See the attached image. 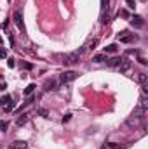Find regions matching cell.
<instances>
[{
	"label": "cell",
	"instance_id": "cell-13",
	"mask_svg": "<svg viewBox=\"0 0 148 149\" xmlns=\"http://www.w3.org/2000/svg\"><path fill=\"white\" fill-rule=\"evenodd\" d=\"M106 52H108V54H115V52H117V45H115V43L106 45V47H105V54H106Z\"/></svg>",
	"mask_w": 148,
	"mask_h": 149
},
{
	"label": "cell",
	"instance_id": "cell-22",
	"mask_svg": "<svg viewBox=\"0 0 148 149\" xmlns=\"http://www.w3.org/2000/svg\"><path fill=\"white\" fill-rule=\"evenodd\" d=\"M70 118H72V114L68 113V114H65V116H63V120H61V121H63V123H68V121H70Z\"/></svg>",
	"mask_w": 148,
	"mask_h": 149
},
{
	"label": "cell",
	"instance_id": "cell-16",
	"mask_svg": "<svg viewBox=\"0 0 148 149\" xmlns=\"http://www.w3.org/2000/svg\"><path fill=\"white\" fill-rule=\"evenodd\" d=\"M26 121H28V114H21V116L18 118V121H16V123H18V125L21 127V125H25Z\"/></svg>",
	"mask_w": 148,
	"mask_h": 149
},
{
	"label": "cell",
	"instance_id": "cell-18",
	"mask_svg": "<svg viewBox=\"0 0 148 149\" xmlns=\"http://www.w3.org/2000/svg\"><path fill=\"white\" fill-rule=\"evenodd\" d=\"M7 128H9V123H7V121H2V120H0V132H5Z\"/></svg>",
	"mask_w": 148,
	"mask_h": 149
},
{
	"label": "cell",
	"instance_id": "cell-17",
	"mask_svg": "<svg viewBox=\"0 0 148 149\" xmlns=\"http://www.w3.org/2000/svg\"><path fill=\"white\" fill-rule=\"evenodd\" d=\"M138 81H140L141 85H143V83H147V81H148V76L145 73H140V74H138Z\"/></svg>",
	"mask_w": 148,
	"mask_h": 149
},
{
	"label": "cell",
	"instance_id": "cell-27",
	"mask_svg": "<svg viewBox=\"0 0 148 149\" xmlns=\"http://www.w3.org/2000/svg\"><path fill=\"white\" fill-rule=\"evenodd\" d=\"M118 14H122L124 17H129V14H127V10H118Z\"/></svg>",
	"mask_w": 148,
	"mask_h": 149
},
{
	"label": "cell",
	"instance_id": "cell-26",
	"mask_svg": "<svg viewBox=\"0 0 148 149\" xmlns=\"http://www.w3.org/2000/svg\"><path fill=\"white\" fill-rule=\"evenodd\" d=\"M125 2L129 3V7H131V9H134V7H136V3H134V0H125Z\"/></svg>",
	"mask_w": 148,
	"mask_h": 149
},
{
	"label": "cell",
	"instance_id": "cell-10",
	"mask_svg": "<svg viewBox=\"0 0 148 149\" xmlns=\"http://www.w3.org/2000/svg\"><path fill=\"white\" fill-rule=\"evenodd\" d=\"M56 87H58V81H56V80H51V81L45 83V90H47V92H49V90H56Z\"/></svg>",
	"mask_w": 148,
	"mask_h": 149
},
{
	"label": "cell",
	"instance_id": "cell-30",
	"mask_svg": "<svg viewBox=\"0 0 148 149\" xmlns=\"http://www.w3.org/2000/svg\"><path fill=\"white\" fill-rule=\"evenodd\" d=\"M143 2H145V0H143Z\"/></svg>",
	"mask_w": 148,
	"mask_h": 149
},
{
	"label": "cell",
	"instance_id": "cell-21",
	"mask_svg": "<svg viewBox=\"0 0 148 149\" xmlns=\"http://www.w3.org/2000/svg\"><path fill=\"white\" fill-rule=\"evenodd\" d=\"M108 3H110V0H101V7H103V10H105V9L108 10Z\"/></svg>",
	"mask_w": 148,
	"mask_h": 149
},
{
	"label": "cell",
	"instance_id": "cell-3",
	"mask_svg": "<svg viewBox=\"0 0 148 149\" xmlns=\"http://www.w3.org/2000/svg\"><path fill=\"white\" fill-rule=\"evenodd\" d=\"M12 19H14V24L18 26V30L25 33V24H23V16H21V12H19V10H16V12H14V16H12Z\"/></svg>",
	"mask_w": 148,
	"mask_h": 149
},
{
	"label": "cell",
	"instance_id": "cell-23",
	"mask_svg": "<svg viewBox=\"0 0 148 149\" xmlns=\"http://www.w3.org/2000/svg\"><path fill=\"white\" fill-rule=\"evenodd\" d=\"M7 64H9V68H14L16 66V63H14V59L11 57V59H7Z\"/></svg>",
	"mask_w": 148,
	"mask_h": 149
},
{
	"label": "cell",
	"instance_id": "cell-24",
	"mask_svg": "<svg viewBox=\"0 0 148 149\" xmlns=\"http://www.w3.org/2000/svg\"><path fill=\"white\" fill-rule=\"evenodd\" d=\"M106 23H108V14H106V16L103 14V17H101V24H106Z\"/></svg>",
	"mask_w": 148,
	"mask_h": 149
},
{
	"label": "cell",
	"instance_id": "cell-8",
	"mask_svg": "<svg viewBox=\"0 0 148 149\" xmlns=\"http://www.w3.org/2000/svg\"><path fill=\"white\" fill-rule=\"evenodd\" d=\"M9 149H26V142L25 141H16L14 144H11Z\"/></svg>",
	"mask_w": 148,
	"mask_h": 149
},
{
	"label": "cell",
	"instance_id": "cell-28",
	"mask_svg": "<svg viewBox=\"0 0 148 149\" xmlns=\"http://www.w3.org/2000/svg\"><path fill=\"white\" fill-rule=\"evenodd\" d=\"M138 61H140V63H141V64H147V59H145V57H140V59H138Z\"/></svg>",
	"mask_w": 148,
	"mask_h": 149
},
{
	"label": "cell",
	"instance_id": "cell-1",
	"mask_svg": "<svg viewBox=\"0 0 148 149\" xmlns=\"http://www.w3.org/2000/svg\"><path fill=\"white\" fill-rule=\"evenodd\" d=\"M0 104H2V109L5 113H11L14 109V102H12V97H11V95H4V97L0 99Z\"/></svg>",
	"mask_w": 148,
	"mask_h": 149
},
{
	"label": "cell",
	"instance_id": "cell-5",
	"mask_svg": "<svg viewBox=\"0 0 148 149\" xmlns=\"http://www.w3.org/2000/svg\"><path fill=\"white\" fill-rule=\"evenodd\" d=\"M131 24H132L134 28H143V26H145V19H143L141 16H132V17H131Z\"/></svg>",
	"mask_w": 148,
	"mask_h": 149
},
{
	"label": "cell",
	"instance_id": "cell-14",
	"mask_svg": "<svg viewBox=\"0 0 148 149\" xmlns=\"http://www.w3.org/2000/svg\"><path fill=\"white\" fill-rule=\"evenodd\" d=\"M35 88H37V87H35V83H30V85H28V87L25 88V95H32Z\"/></svg>",
	"mask_w": 148,
	"mask_h": 149
},
{
	"label": "cell",
	"instance_id": "cell-15",
	"mask_svg": "<svg viewBox=\"0 0 148 149\" xmlns=\"http://www.w3.org/2000/svg\"><path fill=\"white\" fill-rule=\"evenodd\" d=\"M92 61H94V63H103V61H106V56H105V54H98V56L92 57Z\"/></svg>",
	"mask_w": 148,
	"mask_h": 149
},
{
	"label": "cell",
	"instance_id": "cell-25",
	"mask_svg": "<svg viewBox=\"0 0 148 149\" xmlns=\"http://www.w3.org/2000/svg\"><path fill=\"white\" fill-rule=\"evenodd\" d=\"M0 57H2V59H5V57H7V52H5L4 49H0Z\"/></svg>",
	"mask_w": 148,
	"mask_h": 149
},
{
	"label": "cell",
	"instance_id": "cell-4",
	"mask_svg": "<svg viewBox=\"0 0 148 149\" xmlns=\"http://www.w3.org/2000/svg\"><path fill=\"white\" fill-rule=\"evenodd\" d=\"M75 78H77V73L72 71V70L59 74V81H61V83H68V81H72V80H75Z\"/></svg>",
	"mask_w": 148,
	"mask_h": 149
},
{
	"label": "cell",
	"instance_id": "cell-20",
	"mask_svg": "<svg viewBox=\"0 0 148 149\" xmlns=\"http://www.w3.org/2000/svg\"><path fill=\"white\" fill-rule=\"evenodd\" d=\"M141 104H140V108H143V109H147L148 108V101H147V97H141V101H140Z\"/></svg>",
	"mask_w": 148,
	"mask_h": 149
},
{
	"label": "cell",
	"instance_id": "cell-12",
	"mask_svg": "<svg viewBox=\"0 0 148 149\" xmlns=\"http://www.w3.org/2000/svg\"><path fill=\"white\" fill-rule=\"evenodd\" d=\"M96 45H98V38H94V40H91L87 45H85V50H94L96 49Z\"/></svg>",
	"mask_w": 148,
	"mask_h": 149
},
{
	"label": "cell",
	"instance_id": "cell-2",
	"mask_svg": "<svg viewBox=\"0 0 148 149\" xmlns=\"http://www.w3.org/2000/svg\"><path fill=\"white\" fill-rule=\"evenodd\" d=\"M78 61H80V54L78 52H70V54H66L65 56V64L66 66H73V64H78Z\"/></svg>",
	"mask_w": 148,
	"mask_h": 149
},
{
	"label": "cell",
	"instance_id": "cell-29",
	"mask_svg": "<svg viewBox=\"0 0 148 149\" xmlns=\"http://www.w3.org/2000/svg\"><path fill=\"white\" fill-rule=\"evenodd\" d=\"M108 148H110V149H115V148H117V144H115V142H110V144H108Z\"/></svg>",
	"mask_w": 148,
	"mask_h": 149
},
{
	"label": "cell",
	"instance_id": "cell-9",
	"mask_svg": "<svg viewBox=\"0 0 148 149\" xmlns=\"http://www.w3.org/2000/svg\"><path fill=\"white\" fill-rule=\"evenodd\" d=\"M106 61H108V66H110V68H117L122 59H120V57H111V59H106Z\"/></svg>",
	"mask_w": 148,
	"mask_h": 149
},
{
	"label": "cell",
	"instance_id": "cell-11",
	"mask_svg": "<svg viewBox=\"0 0 148 149\" xmlns=\"http://www.w3.org/2000/svg\"><path fill=\"white\" fill-rule=\"evenodd\" d=\"M143 114H145V109H143V108H140V106H138V108L134 109V113H132V116H134L136 120H140V118H143Z\"/></svg>",
	"mask_w": 148,
	"mask_h": 149
},
{
	"label": "cell",
	"instance_id": "cell-6",
	"mask_svg": "<svg viewBox=\"0 0 148 149\" xmlns=\"http://www.w3.org/2000/svg\"><path fill=\"white\" fill-rule=\"evenodd\" d=\"M129 68H131V63H129L127 59H122V61H120V64H118L120 73H127V71H129Z\"/></svg>",
	"mask_w": 148,
	"mask_h": 149
},
{
	"label": "cell",
	"instance_id": "cell-7",
	"mask_svg": "<svg viewBox=\"0 0 148 149\" xmlns=\"http://www.w3.org/2000/svg\"><path fill=\"white\" fill-rule=\"evenodd\" d=\"M118 40H120L122 43H129V42H132V35H129L127 31H122V33L118 35Z\"/></svg>",
	"mask_w": 148,
	"mask_h": 149
},
{
	"label": "cell",
	"instance_id": "cell-19",
	"mask_svg": "<svg viewBox=\"0 0 148 149\" xmlns=\"http://www.w3.org/2000/svg\"><path fill=\"white\" fill-rule=\"evenodd\" d=\"M37 113L40 114V116H44V118H49V113H47V109H44V108L37 109Z\"/></svg>",
	"mask_w": 148,
	"mask_h": 149
}]
</instances>
